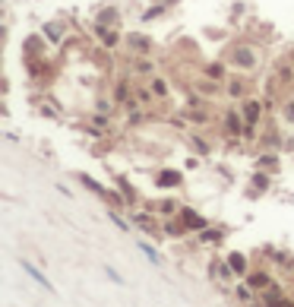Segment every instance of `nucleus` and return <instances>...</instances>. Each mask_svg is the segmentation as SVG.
<instances>
[{
	"label": "nucleus",
	"mask_w": 294,
	"mask_h": 307,
	"mask_svg": "<svg viewBox=\"0 0 294 307\" xmlns=\"http://www.w3.org/2000/svg\"><path fill=\"white\" fill-rule=\"evenodd\" d=\"M228 61L234 67H240V70H253V67H256V51L250 45H240V48H234V54H231Z\"/></svg>",
	"instance_id": "nucleus-1"
},
{
	"label": "nucleus",
	"mask_w": 294,
	"mask_h": 307,
	"mask_svg": "<svg viewBox=\"0 0 294 307\" xmlns=\"http://www.w3.org/2000/svg\"><path fill=\"white\" fill-rule=\"evenodd\" d=\"M19 266L25 269V276H32V279H35V282H38L41 288H45V292H51V295H54V292H57V288H54V285H51V279H48V276H45V272H41V269L35 266V263H29V260H19Z\"/></svg>",
	"instance_id": "nucleus-2"
},
{
	"label": "nucleus",
	"mask_w": 294,
	"mask_h": 307,
	"mask_svg": "<svg viewBox=\"0 0 294 307\" xmlns=\"http://www.w3.org/2000/svg\"><path fill=\"white\" fill-rule=\"evenodd\" d=\"M177 216L184 219V225L190 228V231H203V228H209V222H206V219H203L196 209H190V206H184V209L177 212Z\"/></svg>",
	"instance_id": "nucleus-3"
},
{
	"label": "nucleus",
	"mask_w": 294,
	"mask_h": 307,
	"mask_svg": "<svg viewBox=\"0 0 294 307\" xmlns=\"http://www.w3.org/2000/svg\"><path fill=\"white\" fill-rule=\"evenodd\" d=\"M244 127H247V121L240 111H228L224 114V133L228 136H244Z\"/></svg>",
	"instance_id": "nucleus-4"
},
{
	"label": "nucleus",
	"mask_w": 294,
	"mask_h": 307,
	"mask_svg": "<svg viewBox=\"0 0 294 307\" xmlns=\"http://www.w3.org/2000/svg\"><path fill=\"white\" fill-rule=\"evenodd\" d=\"M240 114H244L247 124H259V114H263V101H259V98H244V101H240Z\"/></svg>",
	"instance_id": "nucleus-5"
},
{
	"label": "nucleus",
	"mask_w": 294,
	"mask_h": 307,
	"mask_svg": "<svg viewBox=\"0 0 294 307\" xmlns=\"http://www.w3.org/2000/svg\"><path fill=\"white\" fill-rule=\"evenodd\" d=\"M247 285L253 288V292H266V288H272V276L266 269H253L247 276Z\"/></svg>",
	"instance_id": "nucleus-6"
},
{
	"label": "nucleus",
	"mask_w": 294,
	"mask_h": 307,
	"mask_svg": "<svg viewBox=\"0 0 294 307\" xmlns=\"http://www.w3.org/2000/svg\"><path fill=\"white\" fill-rule=\"evenodd\" d=\"M180 181H184V174L180 171H174V168H165V171H158V184L161 190H174V187H180Z\"/></svg>",
	"instance_id": "nucleus-7"
},
{
	"label": "nucleus",
	"mask_w": 294,
	"mask_h": 307,
	"mask_svg": "<svg viewBox=\"0 0 294 307\" xmlns=\"http://www.w3.org/2000/svg\"><path fill=\"white\" fill-rule=\"evenodd\" d=\"M209 276L219 279V282H231V279H234V269L228 266V260H215L209 266Z\"/></svg>",
	"instance_id": "nucleus-8"
},
{
	"label": "nucleus",
	"mask_w": 294,
	"mask_h": 307,
	"mask_svg": "<svg viewBox=\"0 0 294 307\" xmlns=\"http://www.w3.org/2000/svg\"><path fill=\"white\" fill-rule=\"evenodd\" d=\"M127 45L136 51V54H149L152 51V38L149 35H140V32H133V35H127Z\"/></svg>",
	"instance_id": "nucleus-9"
},
{
	"label": "nucleus",
	"mask_w": 294,
	"mask_h": 307,
	"mask_svg": "<svg viewBox=\"0 0 294 307\" xmlns=\"http://www.w3.org/2000/svg\"><path fill=\"white\" fill-rule=\"evenodd\" d=\"M228 266L234 269V276H250V263H247V257L244 253H228Z\"/></svg>",
	"instance_id": "nucleus-10"
},
{
	"label": "nucleus",
	"mask_w": 294,
	"mask_h": 307,
	"mask_svg": "<svg viewBox=\"0 0 294 307\" xmlns=\"http://www.w3.org/2000/svg\"><path fill=\"white\" fill-rule=\"evenodd\" d=\"M187 231H190V228L184 225V219H180V216L171 219V222H165V234H168V237H184Z\"/></svg>",
	"instance_id": "nucleus-11"
},
{
	"label": "nucleus",
	"mask_w": 294,
	"mask_h": 307,
	"mask_svg": "<svg viewBox=\"0 0 294 307\" xmlns=\"http://www.w3.org/2000/svg\"><path fill=\"white\" fill-rule=\"evenodd\" d=\"M133 222L143 228V231H149V234H155V231H158V225H155L152 212H136V216H133Z\"/></svg>",
	"instance_id": "nucleus-12"
},
{
	"label": "nucleus",
	"mask_w": 294,
	"mask_h": 307,
	"mask_svg": "<svg viewBox=\"0 0 294 307\" xmlns=\"http://www.w3.org/2000/svg\"><path fill=\"white\" fill-rule=\"evenodd\" d=\"M41 35H45L48 41H54V45H57V41L64 38V32H60V25H57V22H45V25H41Z\"/></svg>",
	"instance_id": "nucleus-13"
},
{
	"label": "nucleus",
	"mask_w": 294,
	"mask_h": 307,
	"mask_svg": "<svg viewBox=\"0 0 294 307\" xmlns=\"http://www.w3.org/2000/svg\"><path fill=\"white\" fill-rule=\"evenodd\" d=\"M221 237H224L221 228H203V231H200V241H203V244H219Z\"/></svg>",
	"instance_id": "nucleus-14"
},
{
	"label": "nucleus",
	"mask_w": 294,
	"mask_h": 307,
	"mask_svg": "<svg viewBox=\"0 0 294 307\" xmlns=\"http://www.w3.org/2000/svg\"><path fill=\"white\" fill-rule=\"evenodd\" d=\"M263 190H269V174L256 171L253 174V184H250V193H263Z\"/></svg>",
	"instance_id": "nucleus-15"
},
{
	"label": "nucleus",
	"mask_w": 294,
	"mask_h": 307,
	"mask_svg": "<svg viewBox=\"0 0 294 307\" xmlns=\"http://www.w3.org/2000/svg\"><path fill=\"white\" fill-rule=\"evenodd\" d=\"M155 209H158V212H165V216H174V212H177V203H174V200H161V203H149V212H155Z\"/></svg>",
	"instance_id": "nucleus-16"
},
{
	"label": "nucleus",
	"mask_w": 294,
	"mask_h": 307,
	"mask_svg": "<svg viewBox=\"0 0 294 307\" xmlns=\"http://www.w3.org/2000/svg\"><path fill=\"white\" fill-rule=\"evenodd\" d=\"M117 190L124 193V200L130 203V206H133V203H136V190H133V187L127 184V177H117Z\"/></svg>",
	"instance_id": "nucleus-17"
},
{
	"label": "nucleus",
	"mask_w": 294,
	"mask_h": 307,
	"mask_svg": "<svg viewBox=\"0 0 294 307\" xmlns=\"http://www.w3.org/2000/svg\"><path fill=\"white\" fill-rule=\"evenodd\" d=\"M279 298H285V295H282V288H279V285H272V288H266V292H263V304H266V307H272L275 301H279Z\"/></svg>",
	"instance_id": "nucleus-18"
},
{
	"label": "nucleus",
	"mask_w": 294,
	"mask_h": 307,
	"mask_svg": "<svg viewBox=\"0 0 294 307\" xmlns=\"http://www.w3.org/2000/svg\"><path fill=\"white\" fill-rule=\"evenodd\" d=\"M140 250L146 253V257H149L152 263H155V266H158V263H161V257H158V250H155V247L152 244H146V241H140Z\"/></svg>",
	"instance_id": "nucleus-19"
},
{
	"label": "nucleus",
	"mask_w": 294,
	"mask_h": 307,
	"mask_svg": "<svg viewBox=\"0 0 294 307\" xmlns=\"http://www.w3.org/2000/svg\"><path fill=\"white\" fill-rule=\"evenodd\" d=\"M152 92H155V95H168V86H165V79H158V76H152Z\"/></svg>",
	"instance_id": "nucleus-20"
},
{
	"label": "nucleus",
	"mask_w": 294,
	"mask_h": 307,
	"mask_svg": "<svg viewBox=\"0 0 294 307\" xmlns=\"http://www.w3.org/2000/svg\"><path fill=\"white\" fill-rule=\"evenodd\" d=\"M228 95L240 98V95H244V82H240V79H231V82H228Z\"/></svg>",
	"instance_id": "nucleus-21"
},
{
	"label": "nucleus",
	"mask_w": 294,
	"mask_h": 307,
	"mask_svg": "<svg viewBox=\"0 0 294 307\" xmlns=\"http://www.w3.org/2000/svg\"><path fill=\"white\" fill-rule=\"evenodd\" d=\"M206 76H212V79H221V76H224V67H221V64H209V67H206Z\"/></svg>",
	"instance_id": "nucleus-22"
},
{
	"label": "nucleus",
	"mask_w": 294,
	"mask_h": 307,
	"mask_svg": "<svg viewBox=\"0 0 294 307\" xmlns=\"http://www.w3.org/2000/svg\"><path fill=\"white\" fill-rule=\"evenodd\" d=\"M237 298H240V301H253V288H250L247 282L237 285Z\"/></svg>",
	"instance_id": "nucleus-23"
},
{
	"label": "nucleus",
	"mask_w": 294,
	"mask_h": 307,
	"mask_svg": "<svg viewBox=\"0 0 294 307\" xmlns=\"http://www.w3.org/2000/svg\"><path fill=\"white\" fill-rule=\"evenodd\" d=\"M259 168H279V155H263L259 158Z\"/></svg>",
	"instance_id": "nucleus-24"
},
{
	"label": "nucleus",
	"mask_w": 294,
	"mask_h": 307,
	"mask_svg": "<svg viewBox=\"0 0 294 307\" xmlns=\"http://www.w3.org/2000/svg\"><path fill=\"white\" fill-rule=\"evenodd\" d=\"M105 276L111 279V282H117V285H124V276H117V269H114V266H105Z\"/></svg>",
	"instance_id": "nucleus-25"
},
{
	"label": "nucleus",
	"mask_w": 294,
	"mask_h": 307,
	"mask_svg": "<svg viewBox=\"0 0 294 307\" xmlns=\"http://www.w3.org/2000/svg\"><path fill=\"white\" fill-rule=\"evenodd\" d=\"M101 38H105V45H108V48H114L117 41H120V35H117V32H111V29H108V32H105Z\"/></svg>",
	"instance_id": "nucleus-26"
},
{
	"label": "nucleus",
	"mask_w": 294,
	"mask_h": 307,
	"mask_svg": "<svg viewBox=\"0 0 294 307\" xmlns=\"http://www.w3.org/2000/svg\"><path fill=\"white\" fill-rule=\"evenodd\" d=\"M285 121H291V124H294V98H291V101H285Z\"/></svg>",
	"instance_id": "nucleus-27"
},
{
	"label": "nucleus",
	"mask_w": 294,
	"mask_h": 307,
	"mask_svg": "<svg viewBox=\"0 0 294 307\" xmlns=\"http://www.w3.org/2000/svg\"><path fill=\"white\" fill-rule=\"evenodd\" d=\"M136 73H152V61H136Z\"/></svg>",
	"instance_id": "nucleus-28"
},
{
	"label": "nucleus",
	"mask_w": 294,
	"mask_h": 307,
	"mask_svg": "<svg viewBox=\"0 0 294 307\" xmlns=\"http://www.w3.org/2000/svg\"><path fill=\"white\" fill-rule=\"evenodd\" d=\"M114 10H105V16H98V25H108V22H114Z\"/></svg>",
	"instance_id": "nucleus-29"
},
{
	"label": "nucleus",
	"mask_w": 294,
	"mask_h": 307,
	"mask_svg": "<svg viewBox=\"0 0 294 307\" xmlns=\"http://www.w3.org/2000/svg\"><path fill=\"white\" fill-rule=\"evenodd\" d=\"M161 10H165V6H155V10H146V13H143V19L149 22V19H155V16H161Z\"/></svg>",
	"instance_id": "nucleus-30"
},
{
	"label": "nucleus",
	"mask_w": 294,
	"mask_h": 307,
	"mask_svg": "<svg viewBox=\"0 0 294 307\" xmlns=\"http://www.w3.org/2000/svg\"><path fill=\"white\" fill-rule=\"evenodd\" d=\"M111 219H114V225L120 228V231H130V225H127V222L120 219V216H117V212H111Z\"/></svg>",
	"instance_id": "nucleus-31"
},
{
	"label": "nucleus",
	"mask_w": 294,
	"mask_h": 307,
	"mask_svg": "<svg viewBox=\"0 0 294 307\" xmlns=\"http://www.w3.org/2000/svg\"><path fill=\"white\" fill-rule=\"evenodd\" d=\"M244 140H256V124H247L244 127Z\"/></svg>",
	"instance_id": "nucleus-32"
},
{
	"label": "nucleus",
	"mask_w": 294,
	"mask_h": 307,
	"mask_svg": "<svg viewBox=\"0 0 294 307\" xmlns=\"http://www.w3.org/2000/svg\"><path fill=\"white\" fill-rule=\"evenodd\" d=\"M272 307H294V298H279Z\"/></svg>",
	"instance_id": "nucleus-33"
}]
</instances>
